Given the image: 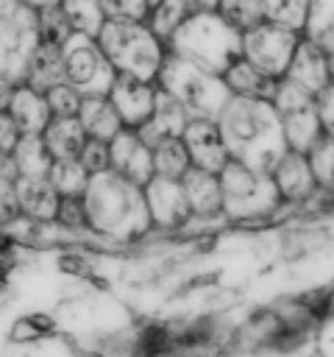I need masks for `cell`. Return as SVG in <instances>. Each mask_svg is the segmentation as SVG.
I'll use <instances>...</instances> for the list:
<instances>
[{
  "label": "cell",
  "instance_id": "obj_1",
  "mask_svg": "<svg viewBox=\"0 0 334 357\" xmlns=\"http://www.w3.org/2000/svg\"><path fill=\"white\" fill-rule=\"evenodd\" d=\"M217 128L228 156L256 173L270 176V170L287 151L281 120L270 100L231 95L217 117Z\"/></svg>",
  "mask_w": 334,
  "mask_h": 357
},
{
  "label": "cell",
  "instance_id": "obj_2",
  "mask_svg": "<svg viewBox=\"0 0 334 357\" xmlns=\"http://www.w3.org/2000/svg\"><path fill=\"white\" fill-rule=\"evenodd\" d=\"M81 198L86 206L89 229L120 248H134L153 231L142 187L131 184L114 170L89 176V184Z\"/></svg>",
  "mask_w": 334,
  "mask_h": 357
},
{
  "label": "cell",
  "instance_id": "obj_3",
  "mask_svg": "<svg viewBox=\"0 0 334 357\" xmlns=\"http://www.w3.org/2000/svg\"><path fill=\"white\" fill-rule=\"evenodd\" d=\"M223 192V215L228 218V229L259 234L273 226H281L292 218V206L281 204L278 190L267 173H256L234 159L217 173Z\"/></svg>",
  "mask_w": 334,
  "mask_h": 357
},
{
  "label": "cell",
  "instance_id": "obj_4",
  "mask_svg": "<svg viewBox=\"0 0 334 357\" xmlns=\"http://www.w3.org/2000/svg\"><path fill=\"white\" fill-rule=\"evenodd\" d=\"M167 50L209 73L223 75L228 64L242 56V33L214 8H198L170 33Z\"/></svg>",
  "mask_w": 334,
  "mask_h": 357
},
{
  "label": "cell",
  "instance_id": "obj_5",
  "mask_svg": "<svg viewBox=\"0 0 334 357\" xmlns=\"http://www.w3.org/2000/svg\"><path fill=\"white\" fill-rule=\"evenodd\" d=\"M97 45L117 75H134L142 81H156L167 56V42L159 39L148 22L136 20H106Z\"/></svg>",
  "mask_w": 334,
  "mask_h": 357
},
{
  "label": "cell",
  "instance_id": "obj_6",
  "mask_svg": "<svg viewBox=\"0 0 334 357\" xmlns=\"http://www.w3.org/2000/svg\"><path fill=\"white\" fill-rule=\"evenodd\" d=\"M156 86L170 92L189 117H203V120H217L223 106L228 103L231 92L223 81V75L209 73L175 53L167 50L161 70L156 75Z\"/></svg>",
  "mask_w": 334,
  "mask_h": 357
},
{
  "label": "cell",
  "instance_id": "obj_7",
  "mask_svg": "<svg viewBox=\"0 0 334 357\" xmlns=\"http://www.w3.org/2000/svg\"><path fill=\"white\" fill-rule=\"evenodd\" d=\"M61 56H64L67 84H72L81 95H109L117 73L106 59L103 47L97 45V36L72 33L61 45Z\"/></svg>",
  "mask_w": 334,
  "mask_h": 357
},
{
  "label": "cell",
  "instance_id": "obj_8",
  "mask_svg": "<svg viewBox=\"0 0 334 357\" xmlns=\"http://www.w3.org/2000/svg\"><path fill=\"white\" fill-rule=\"evenodd\" d=\"M278 120H281V134L289 151H301L306 153L320 137V120L315 112V98L303 89H298L295 84H289L287 78H278L276 92L270 98Z\"/></svg>",
  "mask_w": 334,
  "mask_h": 357
},
{
  "label": "cell",
  "instance_id": "obj_9",
  "mask_svg": "<svg viewBox=\"0 0 334 357\" xmlns=\"http://www.w3.org/2000/svg\"><path fill=\"white\" fill-rule=\"evenodd\" d=\"M36 45V11L31 6L19 3L17 8L0 14V75L19 84Z\"/></svg>",
  "mask_w": 334,
  "mask_h": 357
},
{
  "label": "cell",
  "instance_id": "obj_10",
  "mask_svg": "<svg viewBox=\"0 0 334 357\" xmlns=\"http://www.w3.org/2000/svg\"><path fill=\"white\" fill-rule=\"evenodd\" d=\"M298 42H301V33L270 25V22H259L242 33V59H248L256 70L278 81L284 78Z\"/></svg>",
  "mask_w": 334,
  "mask_h": 357
},
{
  "label": "cell",
  "instance_id": "obj_11",
  "mask_svg": "<svg viewBox=\"0 0 334 357\" xmlns=\"http://www.w3.org/2000/svg\"><path fill=\"white\" fill-rule=\"evenodd\" d=\"M142 195H145V206H148V215L156 231H164V234L184 231L192 212H189L181 178H164L153 173L148 184L142 187Z\"/></svg>",
  "mask_w": 334,
  "mask_h": 357
},
{
  "label": "cell",
  "instance_id": "obj_12",
  "mask_svg": "<svg viewBox=\"0 0 334 357\" xmlns=\"http://www.w3.org/2000/svg\"><path fill=\"white\" fill-rule=\"evenodd\" d=\"M109 170L128 178L136 187H145L153 176L150 148L142 142L136 128H120L109 142Z\"/></svg>",
  "mask_w": 334,
  "mask_h": 357
},
{
  "label": "cell",
  "instance_id": "obj_13",
  "mask_svg": "<svg viewBox=\"0 0 334 357\" xmlns=\"http://www.w3.org/2000/svg\"><path fill=\"white\" fill-rule=\"evenodd\" d=\"M109 100L117 109L125 128H139L153 112L156 81H142V78H134V75H117L111 81Z\"/></svg>",
  "mask_w": 334,
  "mask_h": 357
},
{
  "label": "cell",
  "instance_id": "obj_14",
  "mask_svg": "<svg viewBox=\"0 0 334 357\" xmlns=\"http://www.w3.org/2000/svg\"><path fill=\"white\" fill-rule=\"evenodd\" d=\"M181 139H184V148H186L189 162H192L195 167L220 173V170L225 167V162L231 159L228 151H225V142H223V137H220L217 120L189 117V123H186Z\"/></svg>",
  "mask_w": 334,
  "mask_h": 357
},
{
  "label": "cell",
  "instance_id": "obj_15",
  "mask_svg": "<svg viewBox=\"0 0 334 357\" xmlns=\"http://www.w3.org/2000/svg\"><path fill=\"white\" fill-rule=\"evenodd\" d=\"M270 178L278 190V198L281 204H289V206H298L315 187V176H312V167H309V159L306 153L301 151H284V156L276 162V167L270 170Z\"/></svg>",
  "mask_w": 334,
  "mask_h": 357
},
{
  "label": "cell",
  "instance_id": "obj_16",
  "mask_svg": "<svg viewBox=\"0 0 334 357\" xmlns=\"http://www.w3.org/2000/svg\"><path fill=\"white\" fill-rule=\"evenodd\" d=\"M284 78L315 98L326 84H331L328 81V53L301 36V42H298V47H295V53L289 59V67H287Z\"/></svg>",
  "mask_w": 334,
  "mask_h": 357
},
{
  "label": "cell",
  "instance_id": "obj_17",
  "mask_svg": "<svg viewBox=\"0 0 334 357\" xmlns=\"http://www.w3.org/2000/svg\"><path fill=\"white\" fill-rule=\"evenodd\" d=\"M189 123V114L184 112V106L170 95L164 92L161 86H156V100H153V112L150 117L136 128V134L142 137V142L148 148H153L159 139L164 137H181L184 128Z\"/></svg>",
  "mask_w": 334,
  "mask_h": 357
},
{
  "label": "cell",
  "instance_id": "obj_18",
  "mask_svg": "<svg viewBox=\"0 0 334 357\" xmlns=\"http://www.w3.org/2000/svg\"><path fill=\"white\" fill-rule=\"evenodd\" d=\"M14 190H17L19 212L25 218L39 220V223H50L56 218L58 192L53 190V184L47 181V176H19L14 181Z\"/></svg>",
  "mask_w": 334,
  "mask_h": 357
},
{
  "label": "cell",
  "instance_id": "obj_19",
  "mask_svg": "<svg viewBox=\"0 0 334 357\" xmlns=\"http://www.w3.org/2000/svg\"><path fill=\"white\" fill-rule=\"evenodd\" d=\"M67 81V73H64V56H61V47L58 45H45L39 42L25 64V73H22V81L25 86L36 89V92H47L53 89L56 84H64Z\"/></svg>",
  "mask_w": 334,
  "mask_h": 357
},
{
  "label": "cell",
  "instance_id": "obj_20",
  "mask_svg": "<svg viewBox=\"0 0 334 357\" xmlns=\"http://www.w3.org/2000/svg\"><path fill=\"white\" fill-rule=\"evenodd\" d=\"M6 112L17 123L19 134H42L45 126L53 120L45 95L36 92V89H31V86H25V84H17L14 86V95H11V103H8Z\"/></svg>",
  "mask_w": 334,
  "mask_h": 357
},
{
  "label": "cell",
  "instance_id": "obj_21",
  "mask_svg": "<svg viewBox=\"0 0 334 357\" xmlns=\"http://www.w3.org/2000/svg\"><path fill=\"white\" fill-rule=\"evenodd\" d=\"M78 123L84 128L86 137L92 139H103V142H111V137L125 128L117 109L111 106L109 95H84L81 100V109H78Z\"/></svg>",
  "mask_w": 334,
  "mask_h": 357
},
{
  "label": "cell",
  "instance_id": "obj_22",
  "mask_svg": "<svg viewBox=\"0 0 334 357\" xmlns=\"http://www.w3.org/2000/svg\"><path fill=\"white\" fill-rule=\"evenodd\" d=\"M223 81L228 86L231 95H239V98H259V100H270L273 92H276V78L264 75L262 70H256L248 59H237L228 64V70L223 73Z\"/></svg>",
  "mask_w": 334,
  "mask_h": 357
},
{
  "label": "cell",
  "instance_id": "obj_23",
  "mask_svg": "<svg viewBox=\"0 0 334 357\" xmlns=\"http://www.w3.org/2000/svg\"><path fill=\"white\" fill-rule=\"evenodd\" d=\"M42 139L53 159H78V153L86 142V134H84L78 117H53L45 126Z\"/></svg>",
  "mask_w": 334,
  "mask_h": 357
},
{
  "label": "cell",
  "instance_id": "obj_24",
  "mask_svg": "<svg viewBox=\"0 0 334 357\" xmlns=\"http://www.w3.org/2000/svg\"><path fill=\"white\" fill-rule=\"evenodd\" d=\"M301 36L317 45L320 50L334 53V0H309Z\"/></svg>",
  "mask_w": 334,
  "mask_h": 357
},
{
  "label": "cell",
  "instance_id": "obj_25",
  "mask_svg": "<svg viewBox=\"0 0 334 357\" xmlns=\"http://www.w3.org/2000/svg\"><path fill=\"white\" fill-rule=\"evenodd\" d=\"M11 156L19 167V176H47V170L53 165V156H50L42 134H19Z\"/></svg>",
  "mask_w": 334,
  "mask_h": 357
},
{
  "label": "cell",
  "instance_id": "obj_26",
  "mask_svg": "<svg viewBox=\"0 0 334 357\" xmlns=\"http://www.w3.org/2000/svg\"><path fill=\"white\" fill-rule=\"evenodd\" d=\"M150 156H153V173L156 176H164V178H181L192 167L189 153H186L181 137H164V139H159L150 148Z\"/></svg>",
  "mask_w": 334,
  "mask_h": 357
},
{
  "label": "cell",
  "instance_id": "obj_27",
  "mask_svg": "<svg viewBox=\"0 0 334 357\" xmlns=\"http://www.w3.org/2000/svg\"><path fill=\"white\" fill-rule=\"evenodd\" d=\"M195 8H192V3L189 0H156L153 6H150V14H148V25H150V31L159 36V39H170V33L192 14Z\"/></svg>",
  "mask_w": 334,
  "mask_h": 357
},
{
  "label": "cell",
  "instance_id": "obj_28",
  "mask_svg": "<svg viewBox=\"0 0 334 357\" xmlns=\"http://www.w3.org/2000/svg\"><path fill=\"white\" fill-rule=\"evenodd\" d=\"M47 181L53 184L58 198L84 195V190L89 184V173L81 167L78 159H53V165L47 170Z\"/></svg>",
  "mask_w": 334,
  "mask_h": 357
},
{
  "label": "cell",
  "instance_id": "obj_29",
  "mask_svg": "<svg viewBox=\"0 0 334 357\" xmlns=\"http://www.w3.org/2000/svg\"><path fill=\"white\" fill-rule=\"evenodd\" d=\"M72 25L75 33H86V36H97L103 22H106V14H103V6L100 0H61L58 3Z\"/></svg>",
  "mask_w": 334,
  "mask_h": 357
},
{
  "label": "cell",
  "instance_id": "obj_30",
  "mask_svg": "<svg viewBox=\"0 0 334 357\" xmlns=\"http://www.w3.org/2000/svg\"><path fill=\"white\" fill-rule=\"evenodd\" d=\"M306 11H309V0H262L264 22L295 31V33L303 31Z\"/></svg>",
  "mask_w": 334,
  "mask_h": 357
},
{
  "label": "cell",
  "instance_id": "obj_31",
  "mask_svg": "<svg viewBox=\"0 0 334 357\" xmlns=\"http://www.w3.org/2000/svg\"><path fill=\"white\" fill-rule=\"evenodd\" d=\"M33 11H36V36H39V42L61 47L75 33L58 3L56 6H42V8H33Z\"/></svg>",
  "mask_w": 334,
  "mask_h": 357
},
{
  "label": "cell",
  "instance_id": "obj_32",
  "mask_svg": "<svg viewBox=\"0 0 334 357\" xmlns=\"http://www.w3.org/2000/svg\"><path fill=\"white\" fill-rule=\"evenodd\" d=\"M214 11H217L228 25H234L239 33H245L248 28L264 22L262 0H217V3H214Z\"/></svg>",
  "mask_w": 334,
  "mask_h": 357
},
{
  "label": "cell",
  "instance_id": "obj_33",
  "mask_svg": "<svg viewBox=\"0 0 334 357\" xmlns=\"http://www.w3.org/2000/svg\"><path fill=\"white\" fill-rule=\"evenodd\" d=\"M312 176L317 181V187H326L334 192V139L331 137H320L309 151H306Z\"/></svg>",
  "mask_w": 334,
  "mask_h": 357
},
{
  "label": "cell",
  "instance_id": "obj_34",
  "mask_svg": "<svg viewBox=\"0 0 334 357\" xmlns=\"http://www.w3.org/2000/svg\"><path fill=\"white\" fill-rule=\"evenodd\" d=\"M45 100H47L53 117H75L78 109H81L84 95H81L72 84L64 81V84H56L53 89H47V92H45Z\"/></svg>",
  "mask_w": 334,
  "mask_h": 357
},
{
  "label": "cell",
  "instance_id": "obj_35",
  "mask_svg": "<svg viewBox=\"0 0 334 357\" xmlns=\"http://www.w3.org/2000/svg\"><path fill=\"white\" fill-rule=\"evenodd\" d=\"M106 20H136L145 22L150 14V0H100Z\"/></svg>",
  "mask_w": 334,
  "mask_h": 357
},
{
  "label": "cell",
  "instance_id": "obj_36",
  "mask_svg": "<svg viewBox=\"0 0 334 357\" xmlns=\"http://www.w3.org/2000/svg\"><path fill=\"white\" fill-rule=\"evenodd\" d=\"M78 162H81V167H84L89 176L109 170V142L86 137V142H84V148H81V153H78Z\"/></svg>",
  "mask_w": 334,
  "mask_h": 357
},
{
  "label": "cell",
  "instance_id": "obj_37",
  "mask_svg": "<svg viewBox=\"0 0 334 357\" xmlns=\"http://www.w3.org/2000/svg\"><path fill=\"white\" fill-rule=\"evenodd\" d=\"M315 112L320 120V131L334 139V84H326L315 95Z\"/></svg>",
  "mask_w": 334,
  "mask_h": 357
},
{
  "label": "cell",
  "instance_id": "obj_38",
  "mask_svg": "<svg viewBox=\"0 0 334 357\" xmlns=\"http://www.w3.org/2000/svg\"><path fill=\"white\" fill-rule=\"evenodd\" d=\"M45 337L39 335V329L28 321V315H22V318H17L11 326H8V343H14V346H33V343H42Z\"/></svg>",
  "mask_w": 334,
  "mask_h": 357
},
{
  "label": "cell",
  "instance_id": "obj_39",
  "mask_svg": "<svg viewBox=\"0 0 334 357\" xmlns=\"http://www.w3.org/2000/svg\"><path fill=\"white\" fill-rule=\"evenodd\" d=\"M19 204H17V190L14 181H3L0 178V229L8 226L14 218H19Z\"/></svg>",
  "mask_w": 334,
  "mask_h": 357
},
{
  "label": "cell",
  "instance_id": "obj_40",
  "mask_svg": "<svg viewBox=\"0 0 334 357\" xmlns=\"http://www.w3.org/2000/svg\"><path fill=\"white\" fill-rule=\"evenodd\" d=\"M19 139V128L8 112H0V153H11Z\"/></svg>",
  "mask_w": 334,
  "mask_h": 357
},
{
  "label": "cell",
  "instance_id": "obj_41",
  "mask_svg": "<svg viewBox=\"0 0 334 357\" xmlns=\"http://www.w3.org/2000/svg\"><path fill=\"white\" fill-rule=\"evenodd\" d=\"M61 340H64L70 357H109V354L100 351L95 343H81V340H75L72 335H61Z\"/></svg>",
  "mask_w": 334,
  "mask_h": 357
},
{
  "label": "cell",
  "instance_id": "obj_42",
  "mask_svg": "<svg viewBox=\"0 0 334 357\" xmlns=\"http://www.w3.org/2000/svg\"><path fill=\"white\" fill-rule=\"evenodd\" d=\"M0 178L3 181H17L19 178V167H17L11 153H0Z\"/></svg>",
  "mask_w": 334,
  "mask_h": 357
},
{
  "label": "cell",
  "instance_id": "obj_43",
  "mask_svg": "<svg viewBox=\"0 0 334 357\" xmlns=\"http://www.w3.org/2000/svg\"><path fill=\"white\" fill-rule=\"evenodd\" d=\"M14 81L11 78H6V75H0V112H6L8 109V103H11V95H14Z\"/></svg>",
  "mask_w": 334,
  "mask_h": 357
},
{
  "label": "cell",
  "instance_id": "obj_44",
  "mask_svg": "<svg viewBox=\"0 0 334 357\" xmlns=\"http://www.w3.org/2000/svg\"><path fill=\"white\" fill-rule=\"evenodd\" d=\"M19 3H25V6H31V8H42V6H56V3H61V0H19Z\"/></svg>",
  "mask_w": 334,
  "mask_h": 357
},
{
  "label": "cell",
  "instance_id": "obj_45",
  "mask_svg": "<svg viewBox=\"0 0 334 357\" xmlns=\"http://www.w3.org/2000/svg\"><path fill=\"white\" fill-rule=\"evenodd\" d=\"M189 3H192V8L198 11V8H214L217 0H189Z\"/></svg>",
  "mask_w": 334,
  "mask_h": 357
},
{
  "label": "cell",
  "instance_id": "obj_46",
  "mask_svg": "<svg viewBox=\"0 0 334 357\" xmlns=\"http://www.w3.org/2000/svg\"><path fill=\"white\" fill-rule=\"evenodd\" d=\"M17 6H19V0H0V14L11 11V8H17Z\"/></svg>",
  "mask_w": 334,
  "mask_h": 357
},
{
  "label": "cell",
  "instance_id": "obj_47",
  "mask_svg": "<svg viewBox=\"0 0 334 357\" xmlns=\"http://www.w3.org/2000/svg\"><path fill=\"white\" fill-rule=\"evenodd\" d=\"M306 357H328V354H326L320 346H309V354H306Z\"/></svg>",
  "mask_w": 334,
  "mask_h": 357
},
{
  "label": "cell",
  "instance_id": "obj_48",
  "mask_svg": "<svg viewBox=\"0 0 334 357\" xmlns=\"http://www.w3.org/2000/svg\"><path fill=\"white\" fill-rule=\"evenodd\" d=\"M328 81L334 84V53H328Z\"/></svg>",
  "mask_w": 334,
  "mask_h": 357
},
{
  "label": "cell",
  "instance_id": "obj_49",
  "mask_svg": "<svg viewBox=\"0 0 334 357\" xmlns=\"http://www.w3.org/2000/svg\"><path fill=\"white\" fill-rule=\"evenodd\" d=\"M153 3H156V0H150V6H153Z\"/></svg>",
  "mask_w": 334,
  "mask_h": 357
}]
</instances>
